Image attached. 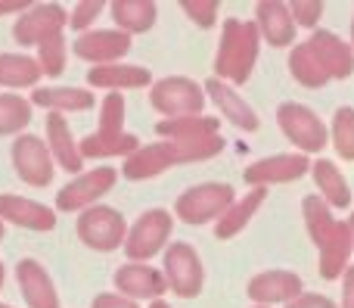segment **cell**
Listing matches in <instances>:
<instances>
[{
  "instance_id": "37",
  "label": "cell",
  "mask_w": 354,
  "mask_h": 308,
  "mask_svg": "<svg viewBox=\"0 0 354 308\" xmlns=\"http://www.w3.org/2000/svg\"><path fill=\"white\" fill-rule=\"evenodd\" d=\"M289 12H292L295 25H305V28L317 31V22H320V16H324V3H320V0H295V3L289 6Z\"/></svg>"
},
{
  "instance_id": "35",
  "label": "cell",
  "mask_w": 354,
  "mask_h": 308,
  "mask_svg": "<svg viewBox=\"0 0 354 308\" xmlns=\"http://www.w3.org/2000/svg\"><path fill=\"white\" fill-rule=\"evenodd\" d=\"M103 10H106L103 0H81V3H75L72 12H68V28H75L78 35H84V31L93 25V19H97Z\"/></svg>"
},
{
  "instance_id": "22",
  "label": "cell",
  "mask_w": 354,
  "mask_h": 308,
  "mask_svg": "<svg viewBox=\"0 0 354 308\" xmlns=\"http://www.w3.org/2000/svg\"><path fill=\"white\" fill-rule=\"evenodd\" d=\"M255 25H258V35L270 47H289L295 41V28H299L292 22L289 6L280 3V0H261V3H255Z\"/></svg>"
},
{
  "instance_id": "10",
  "label": "cell",
  "mask_w": 354,
  "mask_h": 308,
  "mask_svg": "<svg viewBox=\"0 0 354 308\" xmlns=\"http://www.w3.org/2000/svg\"><path fill=\"white\" fill-rule=\"evenodd\" d=\"M168 290L177 293L180 299H196L205 284V271H202V259L189 243H171L165 249V265H162Z\"/></svg>"
},
{
  "instance_id": "8",
  "label": "cell",
  "mask_w": 354,
  "mask_h": 308,
  "mask_svg": "<svg viewBox=\"0 0 354 308\" xmlns=\"http://www.w3.org/2000/svg\"><path fill=\"white\" fill-rule=\"evenodd\" d=\"M149 103L156 112H162L165 118H183V116H202V106H205V91L196 84L193 78H162L153 84L149 93Z\"/></svg>"
},
{
  "instance_id": "46",
  "label": "cell",
  "mask_w": 354,
  "mask_h": 308,
  "mask_svg": "<svg viewBox=\"0 0 354 308\" xmlns=\"http://www.w3.org/2000/svg\"><path fill=\"white\" fill-rule=\"evenodd\" d=\"M3 230H6V228H3V221H0V240H3Z\"/></svg>"
},
{
  "instance_id": "12",
  "label": "cell",
  "mask_w": 354,
  "mask_h": 308,
  "mask_svg": "<svg viewBox=\"0 0 354 308\" xmlns=\"http://www.w3.org/2000/svg\"><path fill=\"white\" fill-rule=\"evenodd\" d=\"M277 122H280V131L286 134V141L295 143L305 156L308 153H320V150L326 147L330 131H326V125L317 118V112L308 109V106L283 103L280 109H277Z\"/></svg>"
},
{
  "instance_id": "48",
  "label": "cell",
  "mask_w": 354,
  "mask_h": 308,
  "mask_svg": "<svg viewBox=\"0 0 354 308\" xmlns=\"http://www.w3.org/2000/svg\"><path fill=\"white\" fill-rule=\"evenodd\" d=\"M255 308H268V305H255Z\"/></svg>"
},
{
  "instance_id": "32",
  "label": "cell",
  "mask_w": 354,
  "mask_h": 308,
  "mask_svg": "<svg viewBox=\"0 0 354 308\" xmlns=\"http://www.w3.org/2000/svg\"><path fill=\"white\" fill-rule=\"evenodd\" d=\"M31 122V100L19 93H0V134H16Z\"/></svg>"
},
{
  "instance_id": "36",
  "label": "cell",
  "mask_w": 354,
  "mask_h": 308,
  "mask_svg": "<svg viewBox=\"0 0 354 308\" xmlns=\"http://www.w3.org/2000/svg\"><path fill=\"white\" fill-rule=\"evenodd\" d=\"M180 10L193 19L199 28H212L218 22V0H183Z\"/></svg>"
},
{
  "instance_id": "43",
  "label": "cell",
  "mask_w": 354,
  "mask_h": 308,
  "mask_svg": "<svg viewBox=\"0 0 354 308\" xmlns=\"http://www.w3.org/2000/svg\"><path fill=\"white\" fill-rule=\"evenodd\" d=\"M3 280H6V268H3V262H0V290H3Z\"/></svg>"
},
{
  "instance_id": "9",
  "label": "cell",
  "mask_w": 354,
  "mask_h": 308,
  "mask_svg": "<svg viewBox=\"0 0 354 308\" xmlns=\"http://www.w3.org/2000/svg\"><path fill=\"white\" fill-rule=\"evenodd\" d=\"M174 230V218L165 209H149L128 228V240H124V253L131 262H149L165 249L168 237Z\"/></svg>"
},
{
  "instance_id": "30",
  "label": "cell",
  "mask_w": 354,
  "mask_h": 308,
  "mask_svg": "<svg viewBox=\"0 0 354 308\" xmlns=\"http://www.w3.org/2000/svg\"><path fill=\"white\" fill-rule=\"evenodd\" d=\"M221 118L212 116H183V118H162L156 125V134L162 141H193V137H212L218 134Z\"/></svg>"
},
{
  "instance_id": "5",
  "label": "cell",
  "mask_w": 354,
  "mask_h": 308,
  "mask_svg": "<svg viewBox=\"0 0 354 308\" xmlns=\"http://www.w3.org/2000/svg\"><path fill=\"white\" fill-rule=\"evenodd\" d=\"M233 203H236V193H233L230 184L208 181V184H196L177 197L174 215L183 224H208V221H218Z\"/></svg>"
},
{
  "instance_id": "40",
  "label": "cell",
  "mask_w": 354,
  "mask_h": 308,
  "mask_svg": "<svg viewBox=\"0 0 354 308\" xmlns=\"http://www.w3.org/2000/svg\"><path fill=\"white\" fill-rule=\"evenodd\" d=\"M342 308H354V265H348L342 274Z\"/></svg>"
},
{
  "instance_id": "41",
  "label": "cell",
  "mask_w": 354,
  "mask_h": 308,
  "mask_svg": "<svg viewBox=\"0 0 354 308\" xmlns=\"http://www.w3.org/2000/svg\"><path fill=\"white\" fill-rule=\"evenodd\" d=\"M31 3H22V0H0V19L10 16V12H25Z\"/></svg>"
},
{
  "instance_id": "28",
  "label": "cell",
  "mask_w": 354,
  "mask_h": 308,
  "mask_svg": "<svg viewBox=\"0 0 354 308\" xmlns=\"http://www.w3.org/2000/svg\"><path fill=\"white\" fill-rule=\"evenodd\" d=\"M31 106H44L50 112H87L93 106V93L84 87H35Z\"/></svg>"
},
{
  "instance_id": "38",
  "label": "cell",
  "mask_w": 354,
  "mask_h": 308,
  "mask_svg": "<svg viewBox=\"0 0 354 308\" xmlns=\"http://www.w3.org/2000/svg\"><path fill=\"white\" fill-rule=\"evenodd\" d=\"M286 308H336V302L326 296H320V293H301L299 299H292Z\"/></svg>"
},
{
  "instance_id": "7",
  "label": "cell",
  "mask_w": 354,
  "mask_h": 308,
  "mask_svg": "<svg viewBox=\"0 0 354 308\" xmlns=\"http://www.w3.org/2000/svg\"><path fill=\"white\" fill-rule=\"evenodd\" d=\"M68 25V10L59 3H31L25 12H19L12 25V37L22 47H41V44L62 37V28Z\"/></svg>"
},
{
  "instance_id": "14",
  "label": "cell",
  "mask_w": 354,
  "mask_h": 308,
  "mask_svg": "<svg viewBox=\"0 0 354 308\" xmlns=\"http://www.w3.org/2000/svg\"><path fill=\"white\" fill-rule=\"evenodd\" d=\"M72 50L78 60H87L93 66H112L131 50V35L118 28H100V31H84L72 41Z\"/></svg>"
},
{
  "instance_id": "47",
  "label": "cell",
  "mask_w": 354,
  "mask_h": 308,
  "mask_svg": "<svg viewBox=\"0 0 354 308\" xmlns=\"http://www.w3.org/2000/svg\"><path fill=\"white\" fill-rule=\"evenodd\" d=\"M0 308H12V305H3V302H0Z\"/></svg>"
},
{
  "instance_id": "24",
  "label": "cell",
  "mask_w": 354,
  "mask_h": 308,
  "mask_svg": "<svg viewBox=\"0 0 354 308\" xmlns=\"http://www.w3.org/2000/svg\"><path fill=\"white\" fill-rule=\"evenodd\" d=\"M47 147H50V156L53 162L62 168V172H72L78 174L84 168V159H81V150L72 137V128L68 122L59 116V112H50L47 116Z\"/></svg>"
},
{
  "instance_id": "6",
  "label": "cell",
  "mask_w": 354,
  "mask_h": 308,
  "mask_svg": "<svg viewBox=\"0 0 354 308\" xmlns=\"http://www.w3.org/2000/svg\"><path fill=\"white\" fill-rule=\"evenodd\" d=\"M75 230H78L81 243L87 249H93V253H115L128 240V221L112 206H91V209H84L78 215Z\"/></svg>"
},
{
  "instance_id": "17",
  "label": "cell",
  "mask_w": 354,
  "mask_h": 308,
  "mask_svg": "<svg viewBox=\"0 0 354 308\" xmlns=\"http://www.w3.org/2000/svg\"><path fill=\"white\" fill-rule=\"evenodd\" d=\"M249 299L255 305H289L292 299H299L301 293V278L292 271H261L249 280Z\"/></svg>"
},
{
  "instance_id": "11",
  "label": "cell",
  "mask_w": 354,
  "mask_h": 308,
  "mask_svg": "<svg viewBox=\"0 0 354 308\" xmlns=\"http://www.w3.org/2000/svg\"><path fill=\"white\" fill-rule=\"evenodd\" d=\"M118 172L109 165L91 168L84 174H75L66 187H59L56 193V209L59 212H84L91 206H97V199H103L106 193L115 187Z\"/></svg>"
},
{
  "instance_id": "42",
  "label": "cell",
  "mask_w": 354,
  "mask_h": 308,
  "mask_svg": "<svg viewBox=\"0 0 354 308\" xmlns=\"http://www.w3.org/2000/svg\"><path fill=\"white\" fill-rule=\"evenodd\" d=\"M149 308H171V305H168L165 299H156V302H149Z\"/></svg>"
},
{
  "instance_id": "34",
  "label": "cell",
  "mask_w": 354,
  "mask_h": 308,
  "mask_svg": "<svg viewBox=\"0 0 354 308\" xmlns=\"http://www.w3.org/2000/svg\"><path fill=\"white\" fill-rule=\"evenodd\" d=\"M37 66L47 78H59L66 72V37H53V41L37 47Z\"/></svg>"
},
{
  "instance_id": "15",
  "label": "cell",
  "mask_w": 354,
  "mask_h": 308,
  "mask_svg": "<svg viewBox=\"0 0 354 308\" xmlns=\"http://www.w3.org/2000/svg\"><path fill=\"white\" fill-rule=\"evenodd\" d=\"M308 172H311V159L305 153H280V156H268V159L252 162L243 178L252 187H270V184L299 181Z\"/></svg>"
},
{
  "instance_id": "1",
  "label": "cell",
  "mask_w": 354,
  "mask_h": 308,
  "mask_svg": "<svg viewBox=\"0 0 354 308\" xmlns=\"http://www.w3.org/2000/svg\"><path fill=\"white\" fill-rule=\"evenodd\" d=\"M221 150H224V137L221 134L193 137V141H159V143H149V147H140L137 153H131L122 165V174L128 181H147L174 165H183V162L212 159Z\"/></svg>"
},
{
  "instance_id": "20",
  "label": "cell",
  "mask_w": 354,
  "mask_h": 308,
  "mask_svg": "<svg viewBox=\"0 0 354 308\" xmlns=\"http://www.w3.org/2000/svg\"><path fill=\"white\" fill-rule=\"evenodd\" d=\"M308 44H311L314 56L320 60L324 72L330 75V81L348 78L354 72V50H351V44H345L339 35H333V31H326V28H317V31H311Z\"/></svg>"
},
{
  "instance_id": "2",
  "label": "cell",
  "mask_w": 354,
  "mask_h": 308,
  "mask_svg": "<svg viewBox=\"0 0 354 308\" xmlns=\"http://www.w3.org/2000/svg\"><path fill=\"white\" fill-rule=\"evenodd\" d=\"M301 215H305L308 234H311L314 246H317V255H320V278L339 280L345 274V268H348V259H351L348 221L333 218L330 206H326L320 197H305Z\"/></svg>"
},
{
  "instance_id": "21",
  "label": "cell",
  "mask_w": 354,
  "mask_h": 308,
  "mask_svg": "<svg viewBox=\"0 0 354 308\" xmlns=\"http://www.w3.org/2000/svg\"><path fill=\"white\" fill-rule=\"evenodd\" d=\"M202 91H205L208 97H212V103L218 106L221 118H227L230 125H236L239 131H258V128H261V122H258L255 109H252V106L243 100V93H236L230 84H227V81L208 78Z\"/></svg>"
},
{
  "instance_id": "4",
  "label": "cell",
  "mask_w": 354,
  "mask_h": 308,
  "mask_svg": "<svg viewBox=\"0 0 354 308\" xmlns=\"http://www.w3.org/2000/svg\"><path fill=\"white\" fill-rule=\"evenodd\" d=\"M81 159H112V156H124L140 150V137L124 131V97L122 93H106L103 106H100V128L87 134L78 143Z\"/></svg>"
},
{
  "instance_id": "3",
  "label": "cell",
  "mask_w": 354,
  "mask_h": 308,
  "mask_svg": "<svg viewBox=\"0 0 354 308\" xmlns=\"http://www.w3.org/2000/svg\"><path fill=\"white\" fill-rule=\"evenodd\" d=\"M258 50H261L258 25L243 22V19H227L221 31L218 56H214V78L227 81L230 87L245 84L258 62Z\"/></svg>"
},
{
  "instance_id": "16",
  "label": "cell",
  "mask_w": 354,
  "mask_h": 308,
  "mask_svg": "<svg viewBox=\"0 0 354 308\" xmlns=\"http://www.w3.org/2000/svg\"><path fill=\"white\" fill-rule=\"evenodd\" d=\"M115 290L118 296L134 299V302H140V299L156 302L168 290V284L159 268L147 265V262H128V265H122L115 271Z\"/></svg>"
},
{
  "instance_id": "19",
  "label": "cell",
  "mask_w": 354,
  "mask_h": 308,
  "mask_svg": "<svg viewBox=\"0 0 354 308\" xmlns=\"http://www.w3.org/2000/svg\"><path fill=\"white\" fill-rule=\"evenodd\" d=\"M16 280L28 308H59V293H56L53 278L47 274V268L41 262L22 259L16 265Z\"/></svg>"
},
{
  "instance_id": "25",
  "label": "cell",
  "mask_w": 354,
  "mask_h": 308,
  "mask_svg": "<svg viewBox=\"0 0 354 308\" xmlns=\"http://www.w3.org/2000/svg\"><path fill=\"white\" fill-rule=\"evenodd\" d=\"M264 199H268V187H252L243 199H236V203L214 221V237H218V240H230V237H236L239 230L255 218V212L264 206Z\"/></svg>"
},
{
  "instance_id": "29",
  "label": "cell",
  "mask_w": 354,
  "mask_h": 308,
  "mask_svg": "<svg viewBox=\"0 0 354 308\" xmlns=\"http://www.w3.org/2000/svg\"><path fill=\"white\" fill-rule=\"evenodd\" d=\"M41 66H37L35 56L25 53H0V87H10V91H22L31 87L35 91L37 81H41Z\"/></svg>"
},
{
  "instance_id": "39",
  "label": "cell",
  "mask_w": 354,
  "mask_h": 308,
  "mask_svg": "<svg viewBox=\"0 0 354 308\" xmlns=\"http://www.w3.org/2000/svg\"><path fill=\"white\" fill-rule=\"evenodd\" d=\"M93 308H140V305H137L134 299L118 296V293H100V296L93 299Z\"/></svg>"
},
{
  "instance_id": "27",
  "label": "cell",
  "mask_w": 354,
  "mask_h": 308,
  "mask_svg": "<svg viewBox=\"0 0 354 308\" xmlns=\"http://www.w3.org/2000/svg\"><path fill=\"white\" fill-rule=\"evenodd\" d=\"M109 10L118 31H124V35H143L159 19V6L153 0H112Z\"/></svg>"
},
{
  "instance_id": "23",
  "label": "cell",
  "mask_w": 354,
  "mask_h": 308,
  "mask_svg": "<svg viewBox=\"0 0 354 308\" xmlns=\"http://www.w3.org/2000/svg\"><path fill=\"white\" fill-rule=\"evenodd\" d=\"M87 84L91 87H103L109 93L118 91H134V87H149L153 75L143 66H128V62H112V66H93L87 72Z\"/></svg>"
},
{
  "instance_id": "45",
  "label": "cell",
  "mask_w": 354,
  "mask_h": 308,
  "mask_svg": "<svg viewBox=\"0 0 354 308\" xmlns=\"http://www.w3.org/2000/svg\"><path fill=\"white\" fill-rule=\"evenodd\" d=\"M351 50H354V19H351Z\"/></svg>"
},
{
  "instance_id": "31",
  "label": "cell",
  "mask_w": 354,
  "mask_h": 308,
  "mask_svg": "<svg viewBox=\"0 0 354 308\" xmlns=\"http://www.w3.org/2000/svg\"><path fill=\"white\" fill-rule=\"evenodd\" d=\"M289 72H292V78L305 87H324L326 81H330V75L324 72V66H320V60L314 56V50L308 41L299 44V47H292V53H289Z\"/></svg>"
},
{
  "instance_id": "44",
  "label": "cell",
  "mask_w": 354,
  "mask_h": 308,
  "mask_svg": "<svg viewBox=\"0 0 354 308\" xmlns=\"http://www.w3.org/2000/svg\"><path fill=\"white\" fill-rule=\"evenodd\" d=\"M348 228H351V253H354V215H351V221H348Z\"/></svg>"
},
{
  "instance_id": "13",
  "label": "cell",
  "mask_w": 354,
  "mask_h": 308,
  "mask_svg": "<svg viewBox=\"0 0 354 308\" xmlns=\"http://www.w3.org/2000/svg\"><path fill=\"white\" fill-rule=\"evenodd\" d=\"M12 168L28 187H50L56 174V162L50 156L47 141L35 134H19L12 143Z\"/></svg>"
},
{
  "instance_id": "18",
  "label": "cell",
  "mask_w": 354,
  "mask_h": 308,
  "mask_svg": "<svg viewBox=\"0 0 354 308\" xmlns=\"http://www.w3.org/2000/svg\"><path fill=\"white\" fill-rule=\"evenodd\" d=\"M0 221H10L25 230H53L56 209L37 203V199L16 197V193H0Z\"/></svg>"
},
{
  "instance_id": "33",
  "label": "cell",
  "mask_w": 354,
  "mask_h": 308,
  "mask_svg": "<svg viewBox=\"0 0 354 308\" xmlns=\"http://www.w3.org/2000/svg\"><path fill=\"white\" fill-rule=\"evenodd\" d=\"M333 147L345 162H354V106H339L333 116Z\"/></svg>"
},
{
  "instance_id": "26",
  "label": "cell",
  "mask_w": 354,
  "mask_h": 308,
  "mask_svg": "<svg viewBox=\"0 0 354 308\" xmlns=\"http://www.w3.org/2000/svg\"><path fill=\"white\" fill-rule=\"evenodd\" d=\"M311 178H314V184H317V193L326 206H333V209H348L351 206L348 181L342 178L336 162H330V159L311 162Z\"/></svg>"
}]
</instances>
